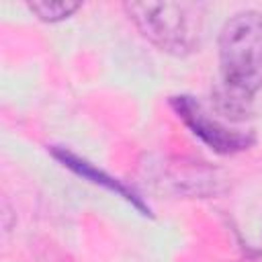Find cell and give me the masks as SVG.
I'll use <instances>...</instances> for the list:
<instances>
[{
	"instance_id": "obj_1",
	"label": "cell",
	"mask_w": 262,
	"mask_h": 262,
	"mask_svg": "<svg viewBox=\"0 0 262 262\" xmlns=\"http://www.w3.org/2000/svg\"><path fill=\"white\" fill-rule=\"evenodd\" d=\"M217 47L227 94L250 102L262 88V12L242 10L229 16Z\"/></svg>"
},
{
	"instance_id": "obj_2",
	"label": "cell",
	"mask_w": 262,
	"mask_h": 262,
	"mask_svg": "<svg viewBox=\"0 0 262 262\" xmlns=\"http://www.w3.org/2000/svg\"><path fill=\"white\" fill-rule=\"evenodd\" d=\"M123 10L158 49L172 55L192 53L203 37V2H125Z\"/></svg>"
},
{
	"instance_id": "obj_3",
	"label": "cell",
	"mask_w": 262,
	"mask_h": 262,
	"mask_svg": "<svg viewBox=\"0 0 262 262\" xmlns=\"http://www.w3.org/2000/svg\"><path fill=\"white\" fill-rule=\"evenodd\" d=\"M170 106L184 121V125L213 151L217 154H235L244 151L254 143L252 131H237L211 117V113L190 94H176L170 98Z\"/></svg>"
},
{
	"instance_id": "obj_4",
	"label": "cell",
	"mask_w": 262,
	"mask_h": 262,
	"mask_svg": "<svg viewBox=\"0 0 262 262\" xmlns=\"http://www.w3.org/2000/svg\"><path fill=\"white\" fill-rule=\"evenodd\" d=\"M51 156H53L57 162H61L68 170H72L74 174H78L80 178H84V180H88V182H92V184H96V186H102V188H106L108 192H113V194L125 199V201L131 203L141 215H151V213H149V207L143 203V199H141L133 188H129L125 182L117 180L115 176L106 174L104 170L96 168V166L90 164L88 160L80 158V156L74 154L72 149L61 147V145H53V147H51Z\"/></svg>"
},
{
	"instance_id": "obj_5",
	"label": "cell",
	"mask_w": 262,
	"mask_h": 262,
	"mask_svg": "<svg viewBox=\"0 0 262 262\" xmlns=\"http://www.w3.org/2000/svg\"><path fill=\"white\" fill-rule=\"evenodd\" d=\"M82 4L80 2H72V0H41V2H29V10L33 14H37L41 20L45 23H59L68 16H72Z\"/></svg>"
}]
</instances>
